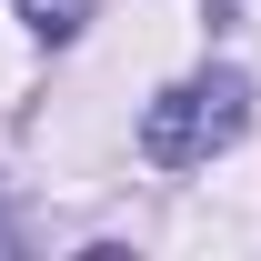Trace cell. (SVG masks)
<instances>
[{"mask_svg":"<svg viewBox=\"0 0 261 261\" xmlns=\"http://www.w3.org/2000/svg\"><path fill=\"white\" fill-rule=\"evenodd\" d=\"M251 130V81L241 70H191V81H171L151 111H141V151L161 171H201L211 151H231Z\"/></svg>","mask_w":261,"mask_h":261,"instance_id":"cell-1","label":"cell"},{"mask_svg":"<svg viewBox=\"0 0 261 261\" xmlns=\"http://www.w3.org/2000/svg\"><path fill=\"white\" fill-rule=\"evenodd\" d=\"M91 10H100V0H20V20H31V40H50V50L91 31Z\"/></svg>","mask_w":261,"mask_h":261,"instance_id":"cell-2","label":"cell"}]
</instances>
